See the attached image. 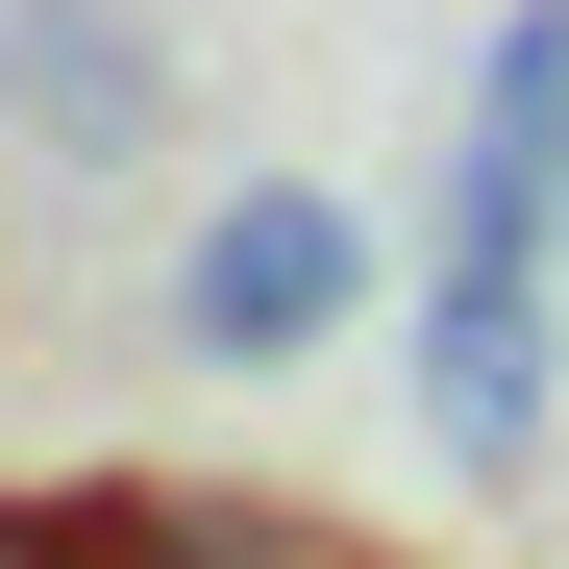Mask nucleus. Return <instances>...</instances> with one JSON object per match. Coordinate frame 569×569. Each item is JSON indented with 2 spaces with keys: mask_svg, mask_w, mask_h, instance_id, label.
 I'll use <instances>...</instances> for the list:
<instances>
[{
  "mask_svg": "<svg viewBox=\"0 0 569 569\" xmlns=\"http://www.w3.org/2000/svg\"><path fill=\"white\" fill-rule=\"evenodd\" d=\"M347 298H371V223L322 173H248V199L173 248V347L199 371H298V347H347Z\"/></svg>",
  "mask_w": 569,
  "mask_h": 569,
  "instance_id": "nucleus-1",
  "label": "nucleus"
},
{
  "mask_svg": "<svg viewBox=\"0 0 569 569\" xmlns=\"http://www.w3.org/2000/svg\"><path fill=\"white\" fill-rule=\"evenodd\" d=\"M545 298H569L545 248H446L421 272V446L446 470H520L545 446Z\"/></svg>",
  "mask_w": 569,
  "mask_h": 569,
  "instance_id": "nucleus-2",
  "label": "nucleus"
},
{
  "mask_svg": "<svg viewBox=\"0 0 569 569\" xmlns=\"http://www.w3.org/2000/svg\"><path fill=\"white\" fill-rule=\"evenodd\" d=\"M446 248H545L569 272V0H520L470 50V149H446Z\"/></svg>",
  "mask_w": 569,
  "mask_h": 569,
  "instance_id": "nucleus-3",
  "label": "nucleus"
},
{
  "mask_svg": "<svg viewBox=\"0 0 569 569\" xmlns=\"http://www.w3.org/2000/svg\"><path fill=\"white\" fill-rule=\"evenodd\" d=\"M0 124H26V149H74V173H124V149L173 124V74H149V26H124V0H0Z\"/></svg>",
  "mask_w": 569,
  "mask_h": 569,
  "instance_id": "nucleus-4",
  "label": "nucleus"
},
{
  "mask_svg": "<svg viewBox=\"0 0 569 569\" xmlns=\"http://www.w3.org/2000/svg\"><path fill=\"white\" fill-rule=\"evenodd\" d=\"M149 569H322V520H272V496H149Z\"/></svg>",
  "mask_w": 569,
  "mask_h": 569,
  "instance_id": "nucleus-5",
  "label": "nucleus"
},
{
  "mask_svg": "<svg viewBox=\"0 0 569 569\" xmlns=\"http://www.w3.org/2000/svg\"><path fill=\"white\" fill-rule=\"evenodd\" d=\"M0 569H149V496H0Z\"/></svg>",
  "mask_w": 569,
  "mask_h": 569,
  "instance_id": "nucleus-6",
  "label": "nucleus"
}]
</instances>
